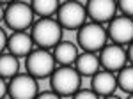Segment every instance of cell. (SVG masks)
Masks as SVG:
<instances>
[{"mask_svg": "<svg viewBox=\"0 0 133 99\" xmlns=\"http://www.w3.org/2000/svg\"><path fill=\"white\" fill-rule=\"evenodd\" d=\"M107 36L112 39L115 44H130L133 41V18L130 16H114L108 21V29H107Z\"/></svg>", "mask_w": 133, "mask_h": 99, "instance_id": "cell-9", "label": "cell"}, {"mask_svg": "<svg viewBox=\"0 0 133 99\" xmlns=\"http://www.w3.org/2000/svg\"><path fill=\"white\" fill-rule=\"evenodd\" d=\"M5 96H7V83L4 78H0V99L5 97Z\"/></svg>", "mask_w": 133, "mask_h": 99, "instance_id": "cell-22", "label": "cell"}, {"mask_svg": "<svg viewBox=\"0 0 133 99\" xmlns=\"http://www.w3.org/2000/svg\"><path fill=\"white\" fill-rule=\"evenodd\" d=\"M20 71L18 57L12 53H0V78H12Z\"/></svg>", "mask_w": 133, "mask_h": 99, "instance_id": "cell-15", "label": "cell"}, {"mask_svg": "<svg viewBox=\"0 0 133 99\" xmlns=\"http://www.w3.org/2000/svg\"><path fill=\"white\" fill-rule=\"evenodd\" d=\"M91 78V89L98 94V97H114V92L117 89V80L112 71L98 69Z\"/></svg>", "mask_w": 133, "mask_h": 99, "instance_id": "cell-11", "label": "cell"}, {"mask_svg": "<svg viewBox=\"0 0 133 99\" xmlns=\"http://www.w3.org/2000/svg\"><path fill=\"white\" fill-rule=\"evenodd\" d=\"M4 21L12 32L27 30L34 23V12H32L30 4L21 0H12L4 9Z\"/></svg>", "mask_w": 133, "mask_h": 99, "instance_id": "cell-5", "label": "cell"}, {"mask_svg": "<svg viewBox=\"0 0 133 99\" xmlns=\"http://www.w3.org/2000/svg\"><path fill=\"white\" fill-rule=\"evenodd\" d=\"M11 2H12V0H0V4H2V5H4V4H11Z\"/></svg>", "mask_w": 133, "mask_h": 99, "instance_id": "cell-25", "label": "cell"}, {"mask_svg": "<svg viewBox=\"0 0 133 99\" xmlns=\"http://www.w3.org/2000/svg\"><path fill=\"white\" fill-rule=\"evenodd\" d=\"M117 2V9L123 12L124 16L133 18V0H115Z\"/></svg>", "mask_w": 133, "mask_h": 99, "instance_id": "cell-18", "label": "cell"}, {"mask_svg": "<svg viewBox=\"0 0 133 99\" xmlns=\"http://www.w3.org/2000/svg\"><path fill=\"white\" fill-rule=\"evenodd\" d=\"M87 18L96 23L110 21L117 12V2L115 0H87L85 4Z\"/></svg>", "mask_w": 133, "mask_h": 99, "instance_id": "cell-10", "label": "cell"}, {"mask_svg": "<svg viewBox=\"0 0 133 99\" xmlns=\"http://www.w3.org/2000/svg\"><path fill=\"white\" fill-rule=\"evenodd\" d=\"M126 57H128V62L133 66V41L128 44V50H126Z\"/></svg>", "mask_w": 133, "mask_h": 99, "instance_id": "cell-23", "label": "cell"}, {"mask_svg": "<svg viewBox=\"0 0 133 99\" xmlns=\"http://www.w3.org/2000/svg\"><path fill=\"white\" fill-rule=\"evenodd\" d=\"M0 21H4V7H2V4H0Z\"/></svg>", "mask_w": 133, "mask_h": 99, "instance_id": "cell-24", "label": "cell"}, {"mask_svg": "<svg viewBox=\"0 0 133 99\" xmlns=\"http://www.w3.org/2000/svg\"><path fill=\"white\" fill-rule=\"evenodd\" d=\"M59 4H61L59 0H30L32 12H34V16H39V18L53 16Z\"/></svg>", "mask_w": 133, "mask_h": 99, "instance_id": "cell-16", "label": "cell"}, {"mask_svg": "<svg viewBox=\"0 0 133 99\" xmlns=\"http://www.w3.org/2000/svg\"><path fill=\"white\" fill-rule=\"evenodd\" d=\"M51 50H53L51 55L55 59V64H59V66H71L73 62H75V59H76V55H78V48L73 43L62 41V39Z\"/></svg>", "mask_w": 133, "mask_h": 99, "instance_id": "cell-14", "label": "cell"}, {"mask_svg": "<svg viewBox=\"0 0 133 99\" xmlns=\"http://www.w3.org/2000/svg\"><path fill=\"white\" fill-rule=\"evenodd\" d=\"M48 78L51 83V90H55L59 97H71L73 92H76L82 85V76L71 66L55 67Z\"/></svg>", "mask_w": 133, "mask_h": 99, "instance_id": "cell-2", "label": "cell"}, {"mask_svg": "<svg viewBox=\"0 0 133 99\" xmlns=\"http://www.w3.org/2000/svg\"><path fill=\"white\" fill-rule=\"evenodd\" d=\"M117 87L123 90V92H128V94H131L133 92V66L131 64H126L124 67L117 71Z\"/></svg>", "mask_w": 133, "mask_h": 99, "instance_id": "cell-17", "label": "cell"}, {"mask_svg": "<svg viewBox=\"0 0 133 99\" xmlns=\"http://www.w3.org/2000/svg\"><path fill=\"white\" fill-rule=\"evenodd\" d=\"M30 27H32V30H30L32 43L37 48L51 50L62 39V27L51 16H48V18H39L37 21H34Z\"/></svg>", "mask_w": 133, "mask_h": 99, "instance_id": "cell-1", "label": "cell"}, {"mask_svg": "<svg viewBox=\"0 0 133 99\" xmlns=\"http://www.w3.org/2000/svg\"><path fill=\"white\" fill-rule=\"evenodd\" d=\"M25 67H27V73L36 80L48 78L55 69V59L51 51L44 48L30 50L29 55L25 57Z\"/></svg>", "mask_w": 133, "mask_h": 99, "instance_id": "cell-6", "label": "cell"}, {"mask_svg": "<svg viewBox=\"0 0 133 99\" xmlns=\"http://www.w3.org/2000/svg\"><path fill=\"white\" fill-rule=\"evenodd\" d=\"M5 43H7V36H5V32H4V29L0 27V53L5 50Z\"/></svg>", "mask_w": 133, "mask_h": 99, "instance_id": "cell-21", "label": "cell"}, {"mask_svg": "<svg viewBox=\"0 0 133 99\" xmlns=\"http://www.w3.org/2000/svg\"><path fill=\"white\" fill-rule=\"evenodd\" d=\"M73 99H98V94L92 89H78L76 92H73Z\"/></svg>", "mask_w": 133, "mask_h": 99, "instance_id": "cell-19", "label": "cell"}, {"mask_svg": "<svg viewBox=\"0 0 133 99\" xmlns=\"http://www.w3.org/2000/svg\"><path fill=\"white\" fill-rule=\"evenodd\" d=\"M55 14H57L55 20L62 27V30H78L87 21L85 5L78 0H66L59 4Z\"/></svg>", "mask_w": 133, "mask_h": 99, "instance_id": "cell-4", "label": "cell"}, {"mask_svg": "<svg viewBox=\"0 0 133 99\" xmlns=\"http://www.w3.org/2000/svg\"><path fill=\"white\" fill-rule=\"evenodd\" d=\"M32 46H34V43H32L30 34H27V30H18V32H12L11 36H7L5 48L18 59H21V57L25 59L32 50Z\"/></svg>", "mask_w": 133, "mask_h": 99, "instance_id": "cell-12", "label": "cell"}, {"mask_svg": "<svg viewBox=\"0 0 133 99\" xmlns=\"http://www.w3.org/2000/svg\"><path fill=\"white\" fill-rule=\"evenodd\" d=\"M73 66L80 76H92L99 69V60H98V55L94 51H82L76 55Z\"/></svg>", "mask_w": 133, "mask_h": 99, "instance_id": "cell-13", "label": "cell"}, {"mask_svg": "<svg viewBox=\"0 0 133 99\" xmlns=\"http://www.w3.org/2000/svg\"><path fill=\"white\" fill-rule=\"evenodd\" d=\"M11 81L7 83V96L12 99H34L37 97L39 92V85L37 80L27 74H14L12 78H9Z\"/></svg>", "mask_w": 133, "mask_h": 99, "instance_id": "cell-7", "label": "cell"}, {"mask_svg": "<svg viewBox=\"0 0 133 99\" xmlns=\"http://www.w3.org/2000/svg\"><path fill=\"white\" fill-rule=\"evenodd\" d=\"M37 99H59V94L55 90H46V92H37Z\"/></svg>", "mask_w": 133, "mask_h": 99, "instance_id": "cell-20", "label": "cell"}, {"mask_svg": "<svg viewBox=\"0 0 133 99\" xmlns=\"http://www.w3.org/2000/svg\"><path fill=\"white\" fill-rule=\"evenodd\" d=\"M107 29H103L101 23L96 21H85L76 30V43L83 51H94L98 53L107 44Z\"/></svg>", "mask_w": 133, "mask_h": 99, "instance_id": "cell-3", "label": "cell"}, {"mask_svg": "<svg viewBox=\"0 0 133 99\" xmlns=\"http://www.w3.org/2000/svg\"><path fill=\"white\" fill-rule=\"evenodd\" d=\"M98 60H99V67L107 71H112V73H117V71L124 67L128 64V57H126V50L121 46V44H105L99 51H98Z\"/></svg>", "mask_w": 133, "mask_h": 99, "instance_id": "cell-8", "label": "cell"}]
</instances>
